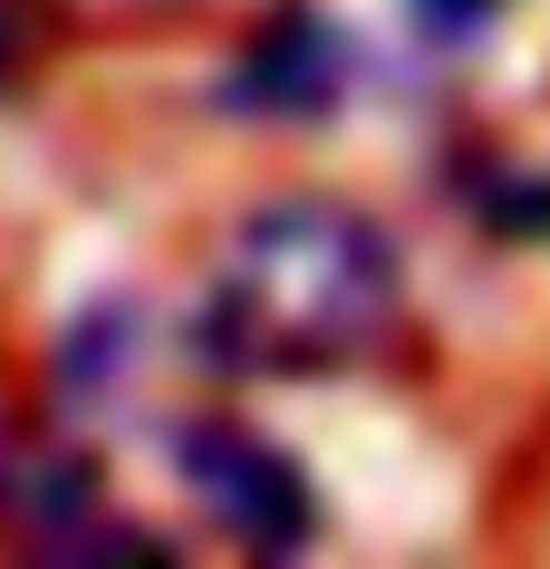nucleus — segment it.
<instances>
[{
  "mask_svg": "<svg viewBox=\"0 0 550 569\" xmlns=\"http://www.w3.org/2000/svg\"><path fill=\"white\" fill-rule=\"evenodd\" d=\"M463 212L502 241H550V164H454Z\"/></svg>",
  "mask_w": 550,
  "mask_h": 569,
  "instance_id": "obj_5",
  "label": "nucleus"
},
{
  "mask_svg": "<svg viewBox=\"0 0 550 569\" xmlns=\"http://www.w3.org/2000/svg\"><path fill=\"white\" fill-rule=\"evenodd\" d=\"M406 309V251L397 232L358 203L300 193V203L242 212L213 251V280L183 319V348L203 377H261L300 387L358 367Z\"/></svg>",
  "mask_w": 550,
  "mask_h": 569,
  "instance_id": "obj_1",
  "label": "nucleus"
},
{
  "mask_svg": "<svg viewBox=\"0 0 550 569\" xmlns=\"http://www.w3.org/2000/svg\"><path fill=\"white\" fill-rule=\"evenodd\" d=\"M20 59H30V20H20V0H0V88L20 78Z\"/></svg>",
  "mask_w": 550,
  "mask_h": 569,
  "instance_id": "obj_7",
  "label": "nucleus"
},
{
  "mask_svg": "<svg viewBox=\"0 0 550 569\" xmlns=\"http://www.w3.org/2000/svg\"><path fill=\"white\" fill-rule=\"evenodd\" d=\"M136 329H146V309H136V300H97V309H78V329L59 338V396H68V406H107V396L126 387Z\"/></svg>",
  "mask_w": 550,
  "mask_h": 569,
  "instance_id": "obj_4",
  "label": "nucleus"
},
{
  "mask_svg": "<svg viewBox=\"0 0 550 569\" xmlns=\"http://www.w3.org/2000/svg\"><path fill=\"white\" fill-rule=\"evenodd\" d=\"M502 10H512V0H406V20H416L426 49H463V39H483Z\"/></svg>",
  "mask_w": 550,
  "mask_h": 569,
  "instance_id": "obj_6",
  "label": "nucleus"
},
{
  "mask_svg": "<svg viewBox=\"0 0 550 569\" xmlns=\"http://www.w3.org/2000/svg\"><path fill=\"white\" fill-rule=\"evenodd\" d=\"M164 463H174L183 492L222 521V540L251 550V560H300L309 540H319V482H309V463L280 445V435H261V425L193 416V425H174Z\"/></svg>",
  "mask_w": 550,
  "mask_h": 569,
  "instance_id": "obj_2",
  "label": "nucleus"
},
{
  "mask_svg": "<svg viewBox=\"0 0 550 569\" xmlns=\"http://www.w3.org/2000/svg\"><path fill=\"white\" fill-rule=\"evenodd\" d=\"M348 97H358V39L319 0H280L213 78V107L222 117H251V126H319Z\"/></svg>",
  "mask_w": 550,
  "mask_h": 569,
  "instance_id": "obj_3",
  "label": "nucleus"
}]
</instances>
